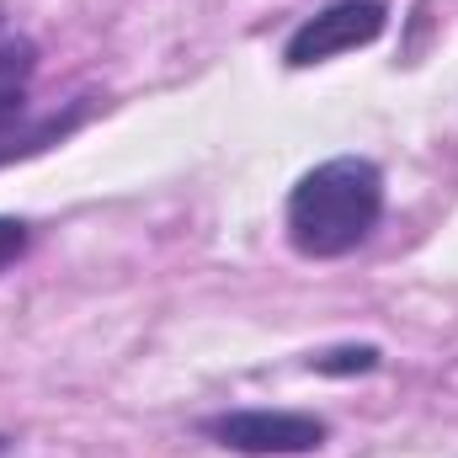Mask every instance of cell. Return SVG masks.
Listing matches in <instances>:
<instances>
[{"mask_svg":"<svg viewBox=\"0 0 458 458\" xmlns=\"http://www.w3.org/2000/svg\"><path fill=\"white\" fill-rule=\"evenodd\" d=\"M32 70H38V48L27 38H5L0 43V165L5 160H21V155H38L59 139H70L81 123H86V107L75 113H54V117H32L27 97H32Z\"/></svg>","mask_w":458,"mask_h":458,"instance_id":"7a4b0ae2","label":"cell"},{"mask_svg":"<svg viewBox=\"0 0 458 458\" xmlns=\"http://www.w3.org/2000/svg\"><path fill=\"white\" fill-rule=\"evenodd\" d=\"M378 219H384V171L362 155H336L310 165L283 203L288 245L304 261L352 256L357 245L373 240Z\"/></svg>","mask_w":458,"mask_h":458,"instance_id":"6da1fadb","label":"cell"},{"mask_svg":"<svg viewBox=\"0 0 458 458\" xmlns=\"http://www.w3.org/2000/svg\"><path fill=\"white\" fill-rule=\"evenodd\" d=\"M378 362H384V352L373 342H352V346H331V352L310 357V373H320V378H352V373H373Z\"/></svg>","mask_w":458,"mask_h":458,"instance_id":"5b68a950","label":"cell"},{"mask_svg":"<svg viewBox=\"0 0 458 458\" xmlns=\"http://www.w3.org/2000/svg\"><path fill=\"white\" fill-rule=\"evenodd\" d=\"M384 27H389L384 0H331L326 11H315L293 27V38L283 43V59H288V70H315V64H331L352 48L378 43Z\"/></svg>","mask_w":458,"mask_h":458,"instance_id":"277c9868","label":"cell"},{"mask_svg":"<svg viewBox=\"0 0 458 458\" xmlns=\"http://www.w3.org/2000/svg\"><path fill=\"white\" fill-rule=\"evenodd\" d=\"M16 454V437H0V458H11Z\"/></svg>","mask_w":458,"mask_h":458,"instance_id":"52a82bcc","label":"cell"},{"mask_svg":"<svg viewBox=\"0 0 458 458\" xmlns=\"http://www.w3.org/2000/svg\"><path fill=\"white\" fill-rule=\"evenodd\" d=\"M27 245H32V229H27V219L0 214V272H11V267L27 256Z\"/></svg>","mask_w":458,"mask_h":458,"instance_id":"8992f818","label":"cell"},{"mask_svg":"<svg viewBox=\"0 0 458 458\" xmlns=\"http://www.w3.org/2000/svg\"><path fill=\"white\" fill-rule=\"evenodd\" d=\"M198 432L214 448H229L240 458H304L320 454L331 437V427L304 411H219L203 416Z\"/></svg>","mask_w":458,"mask_h":458,"instance_id":"3957f363","label":"cell"}]
</instances>
